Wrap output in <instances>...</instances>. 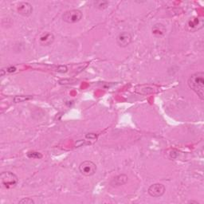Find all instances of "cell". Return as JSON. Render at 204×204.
Instances as JSON below:
<instances>
[{"mask_svg":"<svg viewBox=\"0 0 204 204\" xmlns=\"http://www.w3.org/2000/svg\"><path fill=\"white\" fill-rule=\"evenodd\" d=\"M57 72H58V73H66L67 71H68V68H67L66 65H59L57 67Z\"/></svg>","mask_w":204,"mask_h":204,"instance_id":"cell-18","label":"cell"},{"mask_svg":"<svg viewBox=\"0 0 204 204\" xmlns=\"http://www.w3.org/2000/svg\"><path fill=\"white\" fill-rule=\"evenodd\" d=\"M2 186L7 189L14 188L18 183V176L11 172H3L0 176Z\"/></svg>","mask_w":204,"mask_h":204,"instance_id":"cell-2","label":"cell"},{"mask_svg":"<svg viewBox=\"0 0 204 204\" xmlns=\"http://www.w3.org/2000/svg\"><path fill=\"white\" fill-rule=\"evenodd\" d=\"M27 156L31 159H42L43 154L38 152H30L27 153Z\"/></svg>","mask_w":204,"mask_h":204,"instance_id":"cell-15","label":"cell"},{"mask_svg":"<svg viewBox=\"0 0 204 204\" xmlns=\"http://www.w3.org/2000/svg\"><path fill=\"white\" fill-rule=\"evenodd\" d=\"M188 203H195V204H199V202H197V201H194V200H190L188 201Z\"/></svg>","mask_w":204,"mask_h":204,"instance_id":"cell-22","label":"cell"},{"mask_svg":"<svg viewBox=\"0 0 204 204\" xmlns=\"http://www.w3.org/2000/svg\"><path fill=\"white\" fill-rule=\"evenodd\" d=\"M85 138L90 140H95L97 139V135L95 133H88L85 135Z\"/></svg>","mask_w":204,"mask_h":204,"instance_id":"cell-19","label":"cell"},{"mask_svg":"<svg viewBox=\"0 0 204 204\" xmlns=\"http://www.w3.org/2000/svg\"><path fill=\"white\" fill-rule=\"evenodd\" d=\"M76 81V80H73V79H61L59 80L58 83L60 85H69V84H73Z\"/></svg>","mask_w":204,"mask_h":204,"instance_id":"cell-16","label":"cell"},{"mask_svg":"<svg viewBox=\"0 0 204 204\" xmlns=\"http://www.w3.org/2000/svg\"><path fill=\"white\" fill-rule=\"evenodd\" d=\"M132 35L128 32L123 31L117 37V43L121 47H127L132 43Z\"/></svg>","mask_w":204,"mask_h":204,"instance_id":"cell-7","label":"cell"},{"mask_svg":"<svg viewBox=\"0 0 204 204\" xmlns=\"http://www.w3.org/2000/svg\"><path fill=\"white\" fill-rule=\"evenodd\" d=\"M93 3H94L96 8L100 9V10H104V9L107 8L108 5H109V2L107 1H96Z\"/></svg>","mask_w":204,"mask_h":204,"instance_id":"cell-14","label":"cell"},{"mask_svg":"<svg viewBox=\"0 0 204 204\" xmlns=\"http://www.w3.org/2000/svg\"><path fill=\"white\" fill-rule=\"evenodd\" d=\"M4 75V69H2L1 70V76H3Z\"/></svg>","mask_w":204,"mask_h":204,"instance_id":"cell-23","label":"cell"},{"mask_svg":"<svg viewBox=\"0 0 204 204\" xmlns=\"http://www.w3.org/2000/svg\"><path fill=\"white\" fill-rule=\"evenodd\" d=\"M17 11L22 16L29 17L33 12V6L28 2H20L17 6Z\"/></svg>","mask_w":204,"mask_h":204,"instance_id":"cell-6","label":"cell"},{"mask_svg":"<svg viewBox=\"0 0 204 204\" xmlns=\"http://www.w3.org/2000/svg\"><path fill=\"white\" fill-rule=\"evenodd\" d=\"M32 98H33L32 96L20 95V96H15L13 100H14V103H22V102H24V101L31 100Z\"/></svg>","mask_w":204,"mask_h":204,"instance_id":"cell-13","label":"cell"},{"mask_svg":"<svg viewBox=\"0 0 204 204\" xmlns=\"http://www.w3.org/2000/svg\"><path fill=\"white\" fill-rule=\"evenodd\" d=\"M188 30L190 31H196L203 27V19L199 17H193L187 22Z\"/></svg>","mask_w":204,"mask_h":204,"instance_id":"cell-8","label":"cell"},{"mask_svg":"<svg viewBox=\"0 0 204 204\" xmlns=\"http://www.w3.org/2000/svg\"><path fill=\"white\" fill-rule=\"evenodd\" d=\"M16 71V67L15 66H9L6 68V72L7 73H14Z\"/></svg>","mask_w":204,"mask_h":204,"instance_id":"cell-21","label":"cell"},{"mask_svg":"<svg viewBox=\"0 0 204 204\" xmlns=\"http://www.w3.org/2000/svg\"><path fill=\"white\" fill-rule=\"evenodd\" d=\"M128 179V178L125 174H121L114 177L111 181V184L113 186H121L127 183Z\"/></svg>","mask_w":204,"mask_h":204,"instance_id":"cell-11","label":"cell"},{"mask_svg":"<svg viewBox=\"0 0 204 204\" xmlns=\"http://www.w3.org/2000/svg\"><path fill=\"white\" fill-rule=\"evenodd\" d=\"M35 202L32 199V198H22V199H21L20 201L18 202V203H20V204H34Z\"/></svg>","mask_w":204,"mask_h":204,"instance_id":"cell-17","label":"cell"},{"mask_svg":"<svg viewBox=\"0 0 204 204\" xmlns=\"http://www.w3.org/2000/svg\"><path fill=\"white\" fill-rule=\"evenodd\" d=\"M54 41V35L51 32H45L39 38V43L43 46H50Z\"/></svg>","mask_w":204,"mask_h":204,"instance_id":"cell-10","label":"cell"},{"mask_svg":"<svg viewBox=\"0 0 204 204\" xmlns=\"http://www.w3.org/2000/svg\"><path fill=\"white\" fill-rule=\"evenodd\" d=\"M188 86L198 95L201 101L204 99V73L197 72L191 75L187 81Z\"/></svg>","mask_w":204,"mask_h":204,"instance_id":"cell-1","label":"cell"},{"mask_svg":"<svg viewBox=\"0 0 204 204\" xmlns=\"http://www.w3.org/2000/svg\"><path fill=\"white\" fill-rule=\"evenodd\" d=\"M79 171L83 176H91L97 172V165L90 160H85L80 164Z\"/></svg>","mask_w":204,"mask_h":204,"instance_id":"cell-4","label":"cell"},{"mask_svg":"<svg viewBox=\"0 0 204 204\" xmlns=\"http://www.w3.org/2000/svg\"><path fill=\"white\" fill-rule=\"evenodd\" d=\"M134 91L138 94L148 95V94H151V93L156 92V89L155 87L148 85H139L134 88Z\"/></svg>","mask_w":204,"mask_h":204,"instance_id":"cell-9","label":"cell"},{"mask_svg":"<svg viewBox=\"0 0 204 204\" xmlns=\"http://www.w3.org/2000/svg\"><path fill=\"white\" fill-rule=\"evenodd\" d=\"M165 32V27L162 24H156L152 28V33L154 35H162Z\"/></svg>","mask_w":204,"mask_h":204,"instance_id":"cell-12","label":"cell"},{"mask_svg":"<svg viewBox=\"0 0 204 204\" xmlns=\"http://www.w3.org/2000/svg\"><path fill=\"white\" fill-rule=\"evenodd\" d=\"M148 192L152 197L159 198L165 193V187L161 184H152L148 187Z\"/></svg>","mask_w":204,"mask_h":204,"instance_id":"cell-5","label":"cell"},{"mask_svg":"<svg viewBox=\"0 0 204 204\" xmlns=\"http://www.w3.org/2000/svg\"><path fill=\"white\" fill-rule=\"evenodd\" d=\"M82 12L81 10H77V9H73V10H68L65 12L62 15V19L64 22L69 23V24H73V23H77L79 21H81L82 18Z\"/></svg>","mask_w":204,"mask_h":204,"instance_id":"cell-3","label":"cell"},{"mask_svg":"<svg viewBox=\"0 0 204 204\" xmlns=\"http://www.w3.org/2000/svg\"><path fill=\"white\" fill-rule=\"evenodd\" d=\"M85 144H89V143H86V140H85V139H80V140H78L76 143L77 147H81V146L85 145Z\"/></svg>","mask_w":204,"mask_h":204,"instance_id":"cell-20","label":"cell"}]
</instances>
